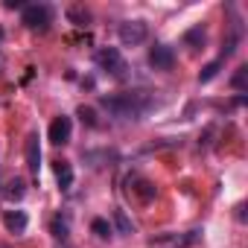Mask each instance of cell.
I'll list each match as a JSON object with an SVG mask.
<instances>
[{"label":"cell","mask_w":248,"mask_h":248,"mask_svg":"<svg viewBox=\"0 0 248 248\" xmlns=\"http://www.w3.org/2000/svg\"><path fill=\"white\" fill-rule=\"evenodd\" d=\"M21 21H24L30 30H38V32H44V30L53 24V9H50L47 3H30V6H24V12H21Z\"/></svg>","instance_id":"cell-2"},{"label":"cell","mask_w":248,"mask_h":248,"mask_svg":"<svg viewBox=\"0 0 248 248\" xmlns=\"http://www.w3.org/2000/svg\"><path fill=\"white\" fill-rule=\"evenodd\" d=\"M24 193H27L24 178H12V181L6 184V199H9V202H21V199H24Z\"/></svg>","instance_id":"cell-13"},{"label":"cell","mask_w":248,"mask_h":248,"mask_svg":"<svg viewBox=\"0 0 248 248\" xmlns=\"http://www.w3.org/2000/svg\"><path fill=\"white\" fill-rule=\"evenodd\" d=\"M149 64H152L155 70H172V64H175V50L167 47V44H155V47L149 50Z\"/></svg>","instance_id":"cell-6"},{"label":"cell","mask_w":248,"mask_h":248,"mask_svg":"<svg viewBox=\"0 0 248 248\" xmlns=\"http://www.w3.org/2000/svg\"><path fill=\"white\" fill-rule=\"evenodd\" d=\"M114 225H117V231L123 233V236H132L135 233V225H132V219L126 216V210H114Z\"/></svg>","instance_id":"cell-11"},{"label":"cell","mask_w":248,"mask_h":248,"mask_svg":"<svg viewBox=\"0 0 248 248\" xmlns=\"http://www.w3.org/2000/svg\"><path fill=\"white\" fill-rule=\"evenodd\" d=\"M135 193H138L143 202H152V199H155V187H152L149 181H140V184L135 187Z\"/></svg>","instance_id":"cell-18"},{"label":"cell","mask_w":248,"mask_h":248,"mask_svg":"<svg viewBox=\"0 0 248 248\" xmlns=\"http://www.w3.org/2000/svg\"><path fill=\"white\" fill-rule=\"evenodd\" d=\"M99 105L111 117H120V120H143L158 105V96L152 91H126V93L99 96Z\"/></svg>","instance_id":"cell-1"},{"label":"cell","mask_w":248,"mask_h":248,"mask_svg":"<svg viewBox=\"0 0 248 248\" xmlns=\"http://www.w3.org/2000/svg\"><path fill=\"white\" fill-rule=\"evenodd\" d=\"M47 138H50V143H56V146L70 143V138H73V120H70L67 114L56 117V120L50 123V129H47Z\"/></svg>","instance_id":"cell-5"},{"label":"cell","mask_w":248,"mask_h":248,"mask_svg":"<svg viewBox=\"0 0 248 248\" xmlns=\"http://www.w3.org/2000/svg\"><path fill=\"white\" fill-rule=\"evenodd\" d=\"M50 233H53L56 239H62V242H64V239L70 236V222H67V216H62V213H59V216H53V222H50Z\"/></svg>","instance_id":"cell-10"},{"label":"cell","mask_w":248,"mask_h":248,"mask_svg":"<svg viewBox=\"0 0 248 248\" xmlns=\"http://www.w3.org/2000/svg\"><path fill=\"white\" fill-rule=\"evenodd\" d=\"M56 178H59V187L62 190H70L73 187V167L67 161H59L56 164Z\"/></svg>","instance_id":"cell-9"},{"label":"cell","mask_w":248,"mask_h":248,"mask_svg":"<svg viewBox=\"0 0 248 248\" xmlns=\"http://www.w3.org/2000/svg\"><path fill=\"white\" fill-rule=\"evenodd\" d=\"M222 64H225V59H222V56H219V59H213L210 64H204V67H202V73H199V82H202V85H207L210 79H216V73L222 70Z\"/></svg>","instance_id":"cell-12"},{"label":"cell","mask_w":248,"mask_h":248,"mask_svg":"<svg viewBox=\"0 0 248 248\" xmlns=\"http://www.w3.org/2000/svg\"><path fill=\"white\" fill-rule=\"evenodd\" d=\"M27 167L32 175H38V170H41V140L35 132L27 138Z\"/></svg>","instance_id":"cell-7"},{"label":"cell","mask_w":248,"mask_h":248,"mask_svg":"<svg viewBox=\"0 0 248 248\" xmlns=\"http://www.w3.org/2000/svg\"><path fill=\"white\" fill-rule=\"evenodd\" d=\"M117 35H120V41L126 44V47H138V44L146 41L149 27H146V21H123L117 27Z\"/></svg>","instance_id":"cell-4"},{"label":"cell","mask_w":248,"mask_h":248,"mask_svg":"<svg viewBox=\"0 0 248 248\" xmlns=\"http://www.w3.org/2000/svg\"><path fill=\"white\" fill-rule=\"evenodd\" d=\"M204 38H207V35H204V30H202V27H196V30H190V32L184 35V44H187L190 50H199V47H204Z\"/></svg>","instance_id":"cell-14"},{"label":"cell","mask_w":248,"mask_h":248,"mask_svg":"<svg viewBox=\"0 0 248 248\" xmlns=\"http://www.w3.org/2000/svg\"><path fill=\"white\" fill-rule=\"evenodd\" d=\"M96 64H99L105 73H111L114 79H123V76H126V62H123V56H120L117 47H102V50L96 53Z\"/></svg>","instance_id":"cell-3"},{"label":"cell","mask_w":248,"mask_h":248,"mask_svg":"<svg viewBox=\"0 0 248 248\" xmlns=\"http://www.w3.org/2000/svg\"><path fill=\"white\" fill-rule=\"evenodd\" d=\"M67 18H70L76 27H85V24L91 21V12H88V9H82V6H70V9H67Z\"/></svg>","instance_id":"cell-15"},{"label":"cell","mask_w":248,"mask_h":248,"mask_svg":"<svg viewBox=\"0 0 248 248\" xmlns=\"http://www.w3.org/2000/svg\"><path fill=\"white\" fill-rule=\"evenodd\" d=\"M79 117H82V123H88L91 129L96 126V114H93V108H85V105H82V108H79Z\"/></svg>","instance_id":"cell-19"},{"label":"cell","mask_w":248,"mask_h":248,"mask_svg":"<svg viewBox=\"0 0 248 248\" xmlns=\"http://www.w3.org/2000/svg\"><path fill=\"white\" fill-rule=\"evenodd\" d=\"M245 85H248V67H239L233 73V79H231V88L233 91H245Z\"/></svg>","instance_id":"cell-17"},{"label":"cell","mask_w":248,"mask_h":248,"mask_svg":"<svg viewBox=\"0 0 248 248\" xmlns=\"http://www.w3.org/2000/svg\"><path fill=\"white\" fill-rule=\"evenodd\" d=\"M3 225H6L12 233H24L27 225H30V219H27L24 210H6V213H3Z\"/></svg>","instance_id":"cell-8"},{"label":"cell","mask_w":248,"mask_h":248,"mask_svg":"<svg viewBox=\"0 0 248 248\" xmlns=\"http://www.w3.org/2000/svg\"><path fill=\"white\" fill-rule=\"evenodd\" d=\"M91 231H93L99 239H111V233H114L111 225H108V219H93V222H91Z\"/></svg>","instance_id":"cell-16"},{"label":"cell","mask_w":248,"mask_h":248,"mask_svg":"<svg viewBox=\"0 0 248 248\" xmlns=\"http://www.w3.org/2000/svg\"><path fill=\"white\" fill-rule=\"evenodd\" d=\"M6 9H24V3H18V0H6Z\"/></svg>","instance_id":"cell-20"}]
</instances>
